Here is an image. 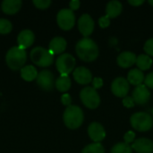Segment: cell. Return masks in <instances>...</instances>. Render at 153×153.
Returning a JSON list of instances; mask_svg holds the SVG:
<instances>
[{"label": "cell", "instance_id": "6da1fadb", "mask_svg": "<svg viewBox=\"0 0 153 153\" xmlns=\"http://www.w3.org/2000/svg\"><path fill=\"white\" fill-rule=\"evenodd\" d=\"M75 52L82 61L91 62L97 59L99 56V47L93 39L82 38L76 43Z\"/></svg>", "mask_w": 153, "mask_h": 153}, {"label": "cell", "instance_id": "7a4b0ae2", "mask_svg": "<svg viewBox=\"0 0 153 153\" xmlns=\"http://www.w3.org/2000/svg\"><path fill=\"white\" fill-rule=\"evenodd\" d=\"M83 119L84 116L82 108L75 105L67 107L63 115V120L65 126L72 130L79 128L82 125Z\"/></svg>", "mask_w": 153, "mask_h": 153}, {"label": "cell", "instance_id": "3957f363", "mask_svg": "<svg viewBox=\"0 0 153 153\" xmlns=\"http://www.w3.org/2000/svg\"><path fill=\"white\" fill-rule=\"evenodd\" d=\"M27 61L26 50L16 46L11 48L5 55V62L12 70L22 69Z\"/></svg>", "mask_w": 153, "mask_h": 153}, {"label": "cell", "instance_id": "277c9868", "mask_svg": "<svg viewBox=\"0 0 153 153\" xmlns=\"http://www.w3.org/2000/svg\"><path fill=\"white\" fill-rule=\"evenodd\" d=\"M30 57L33 64L41 67L50 66L54 62V55L42 47L34 48L30 53Z\"/></svg>", "mask_w": 153, "mask_h": 153}, {"label": "cell", "instance_id": "5b68a950", "mask_svg": "<svg viewBox=\"0 0 153 153\" xmlns=\"http://www.w3.org/2000/svg\"><path fill=\"white\" fill-rule=\"evenodd\" d=\"M131 126L139 132H147L153 126V117L147 112H136L130 118Z\"/></svg>", "mask_w": 153, "mask_h": 153}, {"label": "cell", "instance_id": "8992f818", "mask_svg": "<svg viewBox=\"0 0 153 153\" xmlns=\"http://www.w3.org/2000/svg\"><path fill=\"white\" fill-rule=\"evenodd\" d=\"M80 99L82 104L90 109L97 108L100 103V97L99 93L93 87L91 86H86L81 91Z\"/></svg>", "mask_w": 153, "mask_h": 153}, {"label": "cell", "instance_id": "52a82bcc", "mask_svg": "<svg viewBox=\"0 0 153 153\" xmlns=\"http://www.w3.org/2000/svg\"><path fill=\"white\" fill-rule=\"evenodd\" d=\"M56 66L60 74L68 75L71 72H74L75 66V58L71 54L64 53L56 58Z\"/></svg>", "mask_w": 153, "mask_h": 153}, {"label": "cell", "instance_id": "ba28073f", "mask_svg": "<svg viewBox=\"0 0 153 153\" xmlns=\"http://www.w3.org/2000/svg\"><path fill=\"white\" fill-rule=\"evenodd\" d=\"M56 22L60 29L64 30H71L75 23V15L70 8L61 9L56 15Z\"/></svg>", "mask_w": 153, "mask_h": 153}, {"label": "cell", "instance_id": "9c48e42d", "mask_svg": "<svg viewBox=\"0 0 153 153\" xmlns=\"http://www.w3.org/2000/svg\"><path fill=\"white\" fill-rule=\"evenodd\" d=\"M130 90V83L127 79L124 77H117L111 83L112 93L118 98H125L127 96Z\"/></svg>", "mask_w": 153, "mask_h": 153}, {"label": "cell", "instance_id": "30bf717a", "mask_svg": "<svg viewBox=\"0 0 153 153\" xmlns=\"http://www.w3.org/2000/svg\"><path fill=\"white\" fill-rule=\"evenodd\" d=\"M36 81L39 87L44 91H52L53 88L55 87L56 81L54 74L48 70H42L41 72H39Z\"/></svg>", "mask_w": 153, "mask_h": 153}, {"label": "cell", "instance_id": "8fae6325", "mask_svg": "<svg viewBox=\"0 0 153 153\" xmlns=\"http://www.w3.org/2000/svg\"><path fill=\"white\" fill-rule=\"evenodd\" d=\"M94 21L92 17L88 13H83L78 20V29L79 31L84 36V38H88L94 30Z\"/></svg>", "mask_w": 153, "mask_h": 153}, {"label": "cell", "instance_id": "7c38bea8", "mask_svg": "<svg viewBox=\"0 0 153 153\" xmlns=\"http://www.w3.org/2000/svg\"><path fill=\"white\" fill-rule=\"evenodd\" d=\"M132 98L135 104L145 105L150 100L151 92L145 84H141L134 88V90L133 91Z\"/></svg>", "mask_w": 153, "mask_h": 153}, {"label": "cell", "instance_id": "4fadbf2b", "mask_svg": "<svg viewBox=\"0 0 153 153\" xmlns=\"http://www.w3.org/2000/svg\"><path fill=\"white\" fill-rule=\"evenodd\" d=\"M88 134L94 143H100L106 137V131L100 123L92 122L88 126Z\"/></svg>", "mask_w": 153, "mask_h": 153}, {"label": "cell", "instance_id": "5bb4252c", "mask_svg": "<svg viewBox=\"0 0 153 153\" xmlns=\"http://www.w3.org/2000/svg\"><path fill=\"white\" fill-rule=\"evenodd\" d=\"M73 75L75 82H78L79 84L86 85L89 84L91 82H92L91 72L84 66H79L75 68L73 72Z\"/></svg>", "mask_w": 153, "mask_h": 153}, {"label": "cell", "instance_id": "9a60e30c", "mask_svg": "<svg viewBox=\"0 0 153 153\" xmlns=\"http://www.w3.org/2000/svg\"><path fill=\"white\" fill-rule=\"evenodd\" d=\"M132 149L137 153H153V141L148 138H139L133 143Z\"/></svg>", "mask_w": 153, "mask_h": 153}, {"label": "cell", "instance_id": "2e32d148", "mask_svg": "<svg viewBox=\"0 0 153 153\" xmlns=\"http://www.w3.org/2000/svg\"><path fill=\"white\" fill-rule=\"evenodd\" d=\"M35 40V35L32 30H22L17 37V42H18V47L26 49L29 47H30Z\"/></svg>", "mask_w": 153, "mask_h": 153}, {"label": "cell", "instance_id": "e0dca14e", "mask_svg": "<svg viewBox=\"0 0 153 153\" xmlns=\"http://www.w3.org/2000/svg\"><path fill=\"white\" fill-rule=\"evenodd\" d=\"M137 56L130 51H124L117 58V65L122 68H128L136 64Z\"/></svg>", "mask_w": 153, "mask_h": 153}, {"label": "cell", "instance_id": "ac0fdd59", "mask_svg": "<svg viewBox=\"0 0 153 153\" xmlns=\"http://www.w3.org/2000/svg\"><path fill=\"white\" fill-rule=\"evenodd\" d=\"M67 46L66 40L63 37H55L53 38L48 45V50L53 54V55H59L62 54Z\"/></svg>", "mask_w": 153, "mask_h": 153}, {"label": "cell", "instance_id": "d6986e66", "mask_svg": "<svg viewBox=\"0 0 153 153\" xmlns=\"http://www.w3.org/2000/svg\"><path fill=\"white\" fill-rule=\"evenodd\" d=\"M22 4L21 0H4L1 4V7L4 13L12 15L20 11Z\"/></svg>", "mask_w": 153, "mask_h": 153}, {"label": "cell", "instance_id": "ffe728a7", "mask_svg": "<svg viewBox=\"0 0 153 153\" xmlns=\"http://www.w3.org/2000/svg\"><path fill=\"white\" fill-rule=\"evenodd\" d=\"M145 76L143 71H141L138 68L132 69L128 72L127 74V81L130 84L134 85V86H139L143 84L144 82Z\"/></svg>", "mask_w": 153, "mask_h": 153}, {"label": "cell", "instance_id": "44dd1931", "mask_svg": "<svg viewBox=\"0 0 153 153\" xmlns=\"http://www.w3.org/2000/svg\"><path fill=\"white\" fill-rule=\"evenodd\" d=\"M123 10V5L121 2L117 0H112L108 3L106 6V15L108 18H116L117 17Z\"/></svg>", "mask_w": 153, "mask_h": 153}, {"label": "cell", "instance_id": "7402d4cb", "mask_svg": "<svg viewBox=\"0 0 153 153\" xmlns=\"http://www.w3.org/2000/svg\"><path fill=\"white\" fill-rule=\"evenodd\" d=\"M38 71L34 65H27L21 69V76L26 82H32L37 79Z\"/></svg>", "mask_w": 153, "mask_h": 153}, {"label": "cell", "instance_id": "603a6c76", "mask_svg": "<svg viewBox=\"0 0 153 153\" xmlns=\"http://www.w3.org/2000/svg\"><path fill=\"white\" fill-rule=\"evenodd\" d=\"M71 85H72V82L68 75L60 74V76L56 80V82H55V87L60 92L67 91L71 88Z\"/></svg>", "mask_w": 153, "mask_h": 153}, {"label": "cell", "instance_id": "cb8c5ba5", "mask_svg": "<svg viewBox=\"0 0 153 153\" xmlns=\"http://www.w3.org/2000/svg\"><path fill=\"white\" fill-rule=\"evenodd\" d=\"M152 59L150 56L146 54H142L137 56L135 65L138 66V69H140L141 71H146L152 67Z\"/></svg>", "mask_w": 153, "mask_h": 153}, {"label": "cell", "instance_id": "d4e9b609", "mask_svg": "<svg viewBox=\"0 0 153 153\" xmlns=\"http://www.w3.org/2000/svg\"><path fill=\"white\" fill-rule=\"evenodd\" d=\"M82 153H105V149L100 143H93L85 146Z\"/></svg>", "mask_w": 153, "mask_h": 153}, {"label": "cell", "instance_id": "484cf974", "mask_svg": "<svg viewBox=\"0 0 153 153\" xmlns=\"http://www.w3.org/2000/svg\"><path fill=\"white\" fill-rule=\"evenodd\" d=\"M111 153H133V149L132 146L126 143L125 142L118 143L112 147Z\"/></svg>", "mask_w": 153, "mask_h": 153}, {"label": "cell", "instance_id": "4316f807", "mask_svg": "<svg viewBox=\"0 0 153 153\" xmlns=\"http://www.w3.org/2000/svg\"><path fill=\"white\" fill-rule=\"evenodd\" d=\"M13 29L12 22L4 18H0V34H8Z\"/></svg>", "mask_w": 153, "mask_h": 153}, {"label": "cell", "instance_id": "83f0119b", "mask_svg": "<svg viewBox=\"0 0 153 153\" xmlns=\"http://www.w3.org/2000/svg\"><path fill=\"white\" fill-rule=\"evenodd\" d=\"M32 3L39 9H47L51 4L50 0H33Z\"/></svg>", "mask_w": 153, "mask_h": 153}, {"label": "cell", "instance_id": "f1b7e54d", "mask_svg": "<svg viewBox=\"0 0 153 153\" xmlns=\"http://www.w3.org/2000/svg\"><path fill=\"white\" fill-rule=\"evenodd\" d=\"M143 49L146 52V55H148L150 56H153V38L148 39L145 42Z\"/></svg>", "mask_w": 153, "mask_h": 153}, {"label": "cell", "instance_id": "f546056e", "mask_svg": "<svg viewBox=\"0 0 153 153\" xmlns=\"http://www.w3.org/2000/svg\"><path fill=\"white\" fill-rule=\"evenodd\" d=\"M134 139H135V134L133 131H128L124 135L125 143H127V144H129V145H130V143H133L135 141Z\"/></svg>", "mask_w": 153, "mask_h": 153}, {"label": "cell", "instance_id": "4dcf8cb0", "mask_svg": "<svg viewBox=\"0 0 153 153\" xmlns=\"http://www.w3.org/2000/svg\"><path fill=\"white\" fill-rule=\"evenodd\" d=\"M123 105H124L126 108H134V105H135V103H134V100H133L132 97L126 96V97H125V98L123 99Z\"/></svg>", "mask_w": 153, "mask_h": 153}, {"label": "cell", "instance_id": "1f68e13d", "mask_svg": "<svg viewBox=\"0 0 153 153\" xmlns=\"http://www.w3.org/2000/svg\"><path fill=\"white\" fill-rule=\"evenodd\" d=\"M99 24H100V26L101 27V28H107V27H108L109 26V24H110V20H109V18L107 16V15H105V16H102V17H100V19H99Z\"/></svg>", "mask_w": 153, "mask_h": 153}, {"label": "cell", "instance_id": "d6a6232c", "mask_svg": "<svg viewBox=\"0 0 153 153\" xmlns=\"http://www.w3.org/2000/svg\"><path fill=\"white\" fill-rule=\"evenodd\" d=\"M144 83L148 88L153 89V72L149 73L144 79Z\"/></svg>", "mask_w": 153, "mask_h": 153}, {"label": "cell", "instance_id": "836d02e7", "mask_svg": "<svg viewBox=\"0 0 153 153\" xmlns=\"http://www.w3.org/2000/svg\"><path fill=\"white\" fill-rule=\"evenodd\" d=\"M61 102L63 105L69 107L71 106V102H72V98L68 93H65L61 96Z\"/></svg>", "mask_w": 153, "mask_h": 153}, {"label": "cell", "instance_id": "e575fe53", "mask_svg": "<svg viewBox=\"0 0 153 153\" xmlns=\"http://www.w3.org/2000/svg\"><path fill=\"white\" fill-rule=\"evenodd\" d=\"M92 85L95 90L100 89L103 86V80L100 77H95L92 79Z\"/></svg>", "mask_w": 153, "mask_h": 153}, {"label": "cell", "instance_id": "d590c367", "mask_svg": "<svg viewBox=\"0 0 153 153\" xmlns=\"http://www.w3.org/2000/svg\"><path fill=\"white\" fill-rule=\"evenodd\" d=\"M80 4H81V2H80L79 0H72V1L69 3L70 9H71L72 11L77 10V9L80 7Z\"/></svg>", "mask_w": 153, "mask_h": 153}, {"label": "cell", "instance_id": "8d00e7d4", "mask_svg": "<svg viewBox=\"0 0 153 153\" xmlns=\"http://www.w3.org/2000/svg\"><path fill=\"white\" fill-rule=\"evenodd\" d=\"M128 3L134 6H139V5L143 4L144 3V1L143 0H129Z\"/></svg>", "mask_w": 153, "mask_h": 153}, {"label": "cell", "instance_id": "74e56055", "mask_svg": "<svg viewBox=\"0 0 153 153\" xmlns=\"http://www.w3.org/2000/svg\"><path fill=\"white\" fill-rule=\"evenodd\" d=\"M149 3H150V4H152L153 6V0H149Z\"/></svg>", "mask_w": 153, "mask_h": 153}, {"label": "cell", "instance_id": "f35d334b", "mask_svg": "<svg viewBox=\"0 0 153 153\" xmlns=\"http://www.w3.org/2000/svg\"><path fill=\"white\" fill-rule=\"evenodd\" d=\"M152 117H153V108H152Z\"/></svg>", "mask_w": 153, "mask_h": 153}]
</instances>
